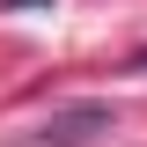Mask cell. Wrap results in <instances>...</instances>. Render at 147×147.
I'll return each instance as SVG.
<instances>
[{
    "label": "cell",
    "instance_id": "6da1fadb",
    "mask_svg": "<svg viewBox=\"0 0 147 147\" xmlns=\"http://www.w3.org/2000/svg\"><path fill=\"white\" fill-rule=\"evenodd\" d=\"M96 132H110V103H74V110H59L30 147H88Z\"/></svg>",
    "mask_w": 147,
    "mask_h": 147
},
{
    "label": "cell",
    "instance_id": "7a4b0ae2",
    "mask_svg": "<svg viewBox=\"0 0 147 147\" xmlns=\"http://www.w3.org/2000/svg\"><path fill=\"white\" fill-rule=\"evenodd\" d=\"M7 7H44V0H7Z\"/></svg>",
    "mask_w": 147,
    "mask_h": 147
},
{
    "label": "cell",
    "instance_id": "3957f363",
    "mask_svg": "<svg viewBox=\"0 0 147 147\" xmlns=\"http://www.w3.org/2000/svg\"><path fill=\"white\" fill-rule=\"evenodd\" d=\"M132 66H140V74H147V52H140V59H132Z\"/></svg>",
    "mask_w": 147,
    "mask_h": 147
}]
</instances>
